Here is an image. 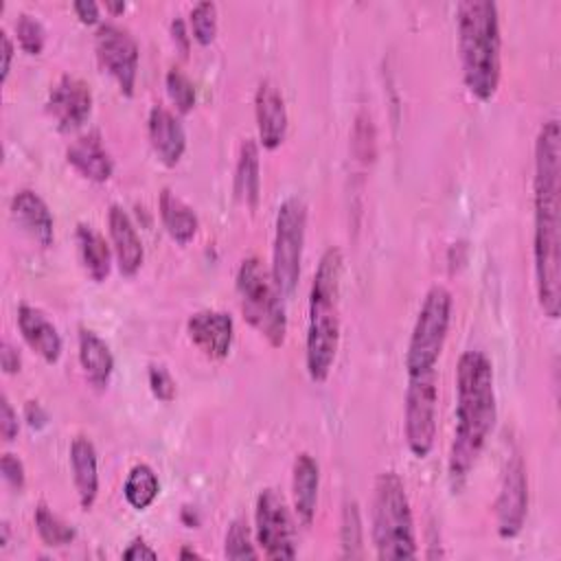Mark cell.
<instances>
[{"mask_svg":"<svg viewBox=\"0 0 561 561\" xmlns=\"http://www.w3.org/2000/svg\"><path fill=\"white\" fill-rule=\"evenodd\" d=\"M533 263L537 300L550 320L561 309V131L550 118L535 138Z\"/></svg>","mask_w":561,"mask_h":561,"instance_id":"cell-1","label":"cell"},{"mask_svg":"<svg viewBox=\"0 0 561 561\" xmlns=\"http://www.w3.org/2000/svg\"><path fill=\"white\" fill-rule=\"evenodd\" d=\"M224 554L228 559H259V550L250 539V528L243 519H234L224 539Z\"/></svg>","mask_w":561,"mask_h":561,"instance_id":"cell-33","label":"cell"},{"mask_svg":"<svg viewBox=\"0 0 561 561\" xmlns=\"http://www.w3.org/2000/svg\"><path fill=\"white\" fill-rule=\"evenodd\" d=\"M344 259L342 250L331 245L322 252L311 291L309 318L305 342V366L311 381L322 383L329 379L337 346H340V287H342Z\"/></svg>","mask_w":561,"mask_h":561,"instance_id":"cell-4","label":"cell"},{"mask_svg":"<svg viewBox=\"0 0 561 561\" xmlns=\"http://www.w3.org/2000/svg\"><path fill=\"white\" fill-rule=\"evenodd\" d=\"M18 432H20L18 412L13 410L9 399L2 394V399H0V434H2V440L4 443H13Z\"/></svg>","mask_w":561,"mask_h":561,"instance_id":"cell-36","label":"cell"},{"mask_svg":"<svg viewBox=\"0 0 561 561\" xmlns=\"http://www.w3.org/2000/svg\"><path fill=\"white\" fill-rule=\"evenodd\" d=\"M188 24H191V37L197 44H202V46L213 44V39L217 35V4L208 2V0L197 2L191 9Z\"/></svg>","mask_w":561,"mask_h":561,"instance_id":"cell-30","label":"cell"},{"mask_svg":"<svg viewBox=\"0 0 561 561\" xmlns=\"http://www.w3.org/2000/svg\"><path fill=\"white\" fill-rule=\"evenodd\" d=\"M0 42H2V72H0V77H2V81H7V77L11 72L15 48H13V42H11L7 31H0Z\"/></svg>","mask_w":561,"mask_h":561,"instance_id":"cell-42","label":"cell"},{"mask_svg":"<svg viewBox=\"0 0 561 561\" xmlns=\"http://www.w3.org/2000/svg\"><path fill=\"white\" fill-rule=\"evenodd\" d=\"M66 160L85 180H92V182H107L114 173L112 156L96 131H88L79 136L75 142H70L66 149Z\"/></svg>","mask_w":561,"mask_h":561,"instance_id":"cell-21","label":"cell"},{"mask_svg":"<svg viewBox=\"0 0 561 561\" xmlns=\"http://www.w3.org/2000/svg\"><path fill=\"white\" fill-rule=\"evenodd\" d=\"M158 493H160V480L156 471L147 462L134 465L123 484V495L127 504L136 511H145L153 504Z\"/></svg>","mask_w":561,"mask_h":561,"instance_id":"cell-27","label":"cell"},{"mask_svg":"<svg viewBox=\"0 0 561 561\" xmlns=\"http://www.w3.org/2000/svg\"><path fill=\"white\" fill-rule=\"evenodd\" d=\"M11 217L35 243L48 248L55 241V219L48 204L31 188H20L11 197Z\"/></svg>","mask_w":561,"mask_h":561,"instance_id":"cell-18","label":"cell"},{"mask_svg":"<svg viewBox=\"0 0 561 561\" xmlns=\"http://www.w3.org/2000/svg\"><path fill=\"white\" fill-rule=\"evenodd\" d=\"M158 552L142 539V537H136L129 541V546L123 550V559L127 561H140V559H156Z\"/></svg>","mask_w":561,"mask_h":561,"instance_id":"cell-37","label":"cell"},{"mask_svg":"<svg viewBox=\"0 0 561 561\" xmlns=\"http://www.w3.org/2000/svg\"><path fill=\"white\" fill-rule=\"evenodd\" d=\"M164 85L171 103L180 114H188L195 107V85L180 68H171L167 72Z\"/></svg>","mask_w":561,"mask_h":561,"instance_id":"cell-32","label":"cell"},{"mask_svg":"<svg viewBox=\"0 0 561 561\" xmlns=\"http://www.w3.org/2000/svg\"><path fill=\"white\" fill-rule=\"evenodd\" d=\"M0 471H2V478L4 482L13 489V491H22L24 484H26V471H24V465L18 456H13L11 451H4L2 458H0Z\"/></svg>","mask_w":561,"mask_h":561,"instance_id":"cell-35","label":"cell"},{"mask_svg":"<svg viewBox=\"0 0 561 561\" xmlns=\"http://www.w3.org/2000/svg\"><path fill=\"white\" fill-rule=\"evenodd\" d=\"M307 234V204L302 197L291 195L283 199L274 224V248H272V278L283 294L289 298L300 280L302 248Z\"/></svg>","mask_w":561,"mask_h":561,"instance_id":"cell-8","label":"cell"},{"mask_svg":"<svg viewBox=\"0 0 561 561\" xmlns=\"http://www.w3.org/2000/svg\"><path fill=\"white\" fill-rule=\"evenodd\" d=\"M495 419L493 364L478 348L465 351L456 366V425L447 460V478L454 491L467 482L493 432Z\"/></svg>","mask_w":561,"mask_h":561,"instance_id":"cell-2","label":"cell"},{"mask_svg":"<svg viewBox=\"0 0 561 561\" xmlns=\"http://www.w3.org/2000/svg\"><path fill=\"white\" fill-rule=\"evenodd\" d=\"M451 305L454 300L447 287L434 285L427 289L405 351L408 375L436 368L451 322Z\"/></svg>","mask_w":561,"mask_h":561,"instance_id":"cell-7","label":"cell"},{"mask_svg":"<svg viewBox=\"0 0 561 561\" xmlns=\"http://www.w3.org/2000/svg\"><path fill=\"white\" fill-rule=\"evenodd\" d=\"M33 519L39 539L48 548H64L75 539V528L68 522H64L57 513H53L50 506H46L44 502L37 504Z\"/></svg>","mask_w":561,"mask_h":561,"instance_id":"cell-28","label":"cell"},{"mask_svg":"<svg viewBox=\"0 0 561 561\" xmlns=\"http://www.w3.org/2000/svg\"><path fill=\"white\" fill-rule=\"evenodd\" d=\"M24 419L33 430H42L48 423V414L46 410L37 403V401H26L24 405Z\"/></svg>","mask_w":561,"mask_h":561,"instance_id":"cell-40","label":"cell"},{"mask_svg":"<svg viewBox=\"0 0 561 561\" xmlns=\"http://www.w3.org/2000/svg\"><path fill=\"white\" fill-rule=\"evenodd\" d=\"M528 515V476L524 458L513 451L506 458L495 497V528L502 539H515Z\"/></svg>","mask_w":561,"mask_h":561,"instance_id":"cell-12","label":"cell"},{"mask_svg":"<svg viewBox=\"0 0 561 561\" xmlns=\"http://www.w3.org/2000/svg\"><path fill=\"white\" fill-rule=\"evenodd\" d=\"M147 134L153 153L164 167H175L186 151V131L175 112L153 105L147 118Z\"/></svg>","mask_w":561,"mask_h":561,"instance_id":"cell-16","label":"cell"},{"mask_svg":"<svg viewBox=\"0 0 561 561\" xmlns=\"http://www.w3.org/2000/svg\"><path fill=\"white\" fill-rule=\"evenodd\" d=\"M462 81L471 96L486 103L497 94L502 77L500 13L493 0H462L456 7Z\"/></svg>","mask_w":561,"mask_h":561,"instance_id":"cell-3","label":"cell"},{"mask_svg":"<svg viewBox=\"0 0 561 561\" xmlns=\"http://www.w3.org/2000/svg\"><path fill=\"white\" fill-rule=\"evenodd\" d=\"M436 405H438L436 368L408 375L403 432H405V445L414 458H425L434 447Z\"/></svg>","mask_w":561,"mask_h":561,"instance_id":"cell-9","label":"cell"},{"mask_svg":"<svg viewBox=\"0 0 561 561\" xmlns=\"http://www.w3.org/2000/svg\"><path fill=\"white\" fill-rule=\"evenodd\" d=\"M186 333L202 355L208 359H224L232 346L234 322L226 311L202 309L188 316Z\"/></svg>","mask_w":561,"mask_h":561,"instance_id":"cell-14","label":"cell"},{"mask_svg":"<svg viewBox=\"0 0 561 561\" xmlns=\"http://www.w3.org/2000/svg\"><path fill=\"white\" fill-rule=\"evenodd\" d=\"M15 37L26 55H39L46 44V28L35 15L20 13L15 20Z\"/></svg>","mask_w":561,"mask_h":561,"instance_id":"cell-31","label":"cell"},{"mask_svg":"<svg viewBox=\"0 0 561 561\" xmlns=\"http://www.w3.org/2000/svg\"><path fill=\"white\" fill-rule=\"evenodd\" d=\"M237 294L248 324L259 331L270 346H283L287 337L285 298L261 259L248 256L241 261L237 270Z\"/></svg>","mask_w":561,"mask_h":561,"instance_id":"cell-6","label":"cell"},{"mask_svg":"<svg viewBox=\"0 0 561 561\" xmlns=\"http://www.w3.org/2000/svg\"><path fill=\"white\" fill-rule=\"evenodd\" d=\"M254 116L261 147L267 151L280 147L289 127L287 105L280 90L267 79H263L254 92Z\"/></svg>","mask_w":561,"mask_h":561,"instance_id":"cell-15","label":"cell"},{"mask_svg":"<svg viewBox=\"0 0 561 561\" xmlns=\"http://www.w3.org/2000/svg\"><path fill=\"white\" fill-rule=\"evenodd\" d=\"M77 243L83 267L94 283H103L112 270V250L105 237L88 224L77 226Z\"/></svg>","mask_w":561,"mask_h":561,"instance_id":"cell-25","label":"cell"},{"mask_svg":"<svg viewBox=\"0 0 561 561\" xmlns=\"http://www.w3.org/2000/svg\"><path fill=\"white\" fill-rule=\"evenodd\" d=\"M7 543H9V524L2 522V526H0V546L4 548Z\"/></svg>","mask_w":561,"mask_h":561,"instance_id":"cell-44","label":"cell"},{"mask_svg":"<svg viewBox=\"0 0 561 561\" xmlns=\"http://www.w3.org/2000/svg\"><path fill=\"white\" fill-rule=\"evenodd\" d=\"M199 557H202L199 552H195V550H191L186 546L180 550V559H199Z\"/></svg>","mask_w":561,"mask_h":561,"instance_id":"cell-45","label":"cell"},{"mask_svg":"<svg viewBox=\"0 0 561 561\" xmlns=\"http://www.w3.org/2000/svg\"><path fill=\"white\" fill-rule=\"evenodd\" d=\"M158 210H160V219H162L164 230L169 232V237L175 243L186 245L188 241L195 239V234L199 230L197 213L184 199H180L171 188L160 191Z\"/></svg>","mask_w":561,"mask_h":561,"instance_id":"cell-24","label":"cell"},{"mask_svg":"<svg viewBox=\"0 0 561 561\" xmlns=\"http://www.w3.org/2000/svg\"><path fill=\"white\" fill-rule=\"evenodd\" d=\"M70 471L83 511L92 508L99 495V458L88 436H75L70 443Z\"/></svg>","mask_w":561,"mask_h":561,"instance_id":"cell-22","label":"cell"},{"mask_svg":"<svg viewBox=\"0 0 561 561\" xmlns=\"http://www.w3.org/2000/svg\"><path fill=\"white\" fill-rule=\"evenodd\" d=\"M18 329H20L24 342L44 362L55 364L61 357V351H64L61 335L42 309L33 307V305H20L18 307Z\"/></svg>","mask_w":561,"mask_h":561,"instance_id":"cell-19","label":"cell"},{"mask_svg":"<svg viewBox=\"0 0 561 561\" xmlns=\"http://www.w3.org/2000/svg\"><path fill=\"white\" fill-rule=\"evenodd\" d=\"M94 48L103 70L116 81L125 96H131L140 59L136 37L114 22H101L94 33Z\"/></svg>","mask_w":561,"mask_h":561,"instance_id":"cell-11","label":"cell"},{"mask_svg":"<svg viewBox=\"0 0 561 561\" xmlns=\"http://www.w3.org/2000/svg\"><path fill=\"white\" fill-rule=\"evenodd\" d=\"M79 364L90 386L96 390L107 388L114 373V355L107 342L92 329H79Z\"/></svg>","mask_w":561,"mask_h":561,"instance_id":"cell-23","label":"cell"},{"mask_svg":"<svg viewBox=\"0 0 561 561\" xmlns=\"http://www.w3.org/2000/svg\"><path fill=\"white\" fill-rule=\"evenodd\" d=\"M370 535L379 559L416 557L412 506L405 493V484L394 471H383L375 480Z\"/></svg>","mask_w":561,"mask_h":561,"instance_id":"cell-5","label":"cell"},{"mask_svg":"<svg viewBox=\"0 0 561 561\" xmlns=\"http://www.w3.org/2000/svg\"><path fill=\"white\" fill-rule=\"evenodd\" d=\"M259 186H261L259 145L252 138H245L241 142L239 160L234 169V193L250 210H254L259 204Z\"/></svg>","mask_w":561,"mask_h":561,"instance_id":"cell-26","label":"cell"},{"mask_svg":"<svg viewBox=\"0 0 561 561\" xmlns=\"http://www.w3.org/2000/svg\"><path fill=\"white\" fill-rule=\"evenodd\" d=\"M75 15L79 18L81 24H101L99 22V4L92 0H79L72 4Z\"/></svg>","mask_w":561,"mask_h":561,"instance_id":"cell-39","label":"cell"},{"mask_svg":"<svg viewBox=\"0 0 561 561\" xmlns=\"http://www.w3.org/2000/svg\"><path fill=\"white\" fill-rule=\"evenodd\" d=\"M340 543L344 557H362V517L355 500H346L340 519Z\"/></svg>","mask_w":561,"mask_h":561,"instance_id":"cell-29","label":"cell"},{"mask_svg":"<svg viewBox=\"0 0 561 561\" xmlns=\"http://www.w3.org/2000/svg\"><path fill=\"white\" fill-rule=\"evenodd\" d=\"M147 379H149L151 394H153L158 401L169 403V401L175 399V394H178L175 379L171 377V373H169L162 364H151V366H149V373H147Z\"/></svg>","mask_w":561,"mask_h":561,"instance_id":"cell-34","label":"cell"},{"mask_svg":"<svg viewBox=\"0 0 561 561\" xmlns=\"http://www.w3.org/2000/svg\"><path fill=\"white\" fill-rule=\"evenodd\" d=\"M171 35H173V42L180 46V50L186 55L188 46H191V35H188L186 24H184L182 18H173L171 20Z\"/></svg>","mask_w":561,"mask_h":561,"instance_id":"cell-41","label":"cell"},{"mask_svg":"<svg viewBox=\"0 0 561 561\" xmlns=\"http://www.w3.org/2000/svg\"><path fill=\"white\" fill-rule=\"evenodd\" d=\"M107 230H110V241L112 250L118 263V272L123 276H134L145 259V248L140 241V234L127 215V210L118 204L110 206L107 213Z\"/></svg>","mask_w":561,"mask_h":561,"instance_id":"cell-17","label":"cell"},{"mask_svg":"<svg viewBox=\"0 0 561 561\" xmlns=\"http://www.w3.org/2000/svg\"><path fill=\"white\" fill-rule=\"evenodd\" d=\"M105 9H107L112 15H118V13L125 11V2H112V0H107V2H105Z\"/></svg>","mask_w":561,"mask_h":561,"instance_id":"cell-43","label":"cell"},{"mask_svg":"<svg viewBox=\"0 0 561 561\" xmlns=\"http://www.w3.org/2000/svg\"><path fill=\"white\" fill-rule=\"evenodd\" d=\"M0 364H2V370L7 375H15L22 368L20 353L9 342H2V346H0Z\"/></svg>","mask_w":561,"mask_h":561,"instance_id":"cell-38","label":"cell"},{"mask_svg":"<svg viewBox=\"0 0 561 561\" xmlns=\"http://www.w3.org/2000/svg\"><path fill=\"white\" fill-rule=\"evenodd\" d=\"M256 543L267 559L296 557V524L287 502L276 489H263L254 504Z\"/></svg>","mask_w":561,"mask_h":561,"instance_id":"cell-10","label":"cell"},{"mask_svg":"<svg viewBox=\"0 0 561 561\" xmlns=\"http://www.w3.org/2000/svg\"><path fill=\"white\" fill-rule=\"evenodd\" d=\"M318 489H320V467L318 460L300 451L291 465V502L294 515L300 526H311L318 508Z\"/></svg>","mask_w":561,"mask_h":561,"instance_id":"cell-20","label":"cell"},{"mask_svg":"<svg viewBox=\"0 0 561 561\" xmlns=\"http://www.w3.org/2000/svg\"><path fill=\"white\" fill-rule=\"evenodd\" d=\"M46 110L61 131H72L81 127L92 112V90L83 79L64 75L50 88Z\"/></svg>","mask_w":561,"mask_h":561,"instance_id":"cell-13","label":"cell"}]
</instances>
